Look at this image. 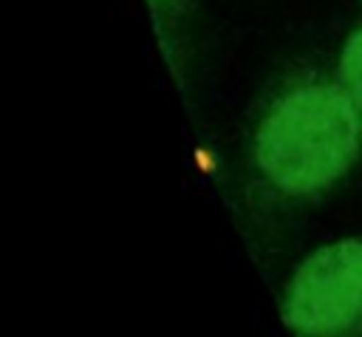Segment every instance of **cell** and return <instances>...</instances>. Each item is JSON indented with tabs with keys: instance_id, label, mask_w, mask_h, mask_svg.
<instances>
[{
	"instance_id": "3",
	"label": "cell",
	"mask_w": 362,
	"mask_h": 337,
	"mask_svg": "<svg viewBox=\"0 0 362 337\" xmlns=\"http://www.w3.org/2000/svg\"><path fill=\"white\" fill-rule=\"evenodd\" d=\"M337 79L362 113V25H356L348 40L342 42L339 59H337Z\"/></svg>"
},
{
	"instance_id": "2",
	"label": "cell",
	"mask_w": 362,
	"mask_h": 337,
	"mask_svg": "<svg viewBox=\"0 0 362 337\" xmlns=\"http://www.w3.org/2000/svg\"><path fill=\"white\" fill-rule=\"evenodd\" d=\"M283 323L297 337H354L362 331V238L314 249L288 278Z\"/></svg>"
},
{
	"instance_id": "4",
	"label": "cell",
	"mask_w": 362,
	"mask_h": 337,
	"mask_svg": "<svg viewBox=\"0 0 362 337\" xmlns=\"http://www.w3.org/2000/svg\"><path fill=\"white\" fill-rule=\"evenodd\" d=\"M150 3V11H153V20H156V28L161 34H167L173 25H178V20L184 17L189 0H147Z\"/></svg>"
},
{
	"instance_id": "1",
	"label": "cell",
	"mask_w": 362,
	"mask_h": 337,
	"mask_svg": "<svg viewBox=\"0 0 362 337\" xmlns=\"http://www.w3.org/2000/svg\"><path fill=\"white\" fill-rule=\"evenodd\" d=\"M362 153V113L339 85L297 74L260 108L246 147L255 187L274 204L314 201L339 184Z\"/></svg>"
}]
</instances>
